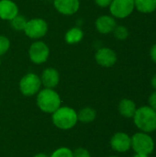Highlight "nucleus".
I'll return each instance as SVG.
<instances>
[{
  "label": "nucleus",
  "mask_w": 156,
  "mask_h": 157,
  "mask_svg": "<svg viewBox=\"0 0 156 157\" xmlns=\"http://www.w3.org/2000/svg\"><path fill=\"white\" fill-rule=\"evenodd\" d=\"M132 119L140 132L151 133L156 131V112L150 106L137 108Z\"/></svg>",
  "instance_id": "f257e3e1"
},
{
  "label": "nucleus",
  "mask_w": 156,
  "mask_h": 157,
  "mask_svg": "<svg viewBox=\"0 0 156 157\" xmlns=\"http://www.w3.org/2000/svg\"><path fill=\"white\" fill-rule=\"evenodd\" d=\"M37 106L44 113L52 114L62 106L60 95L53 88H43L37 94Z\"/></svg>",
  "instance_id": "f03ea898"
},
{
  "label": "nucleus",
  "mask_w": 156,
  "mask_h": 157,
  "mask_svg": "<svg viewBox=\"0 0 156 157\" xmlns=\"http://www.w3.org/2000/svg\"><path fill=\"white\" fill-rule=\"evenodd\" d=\"M51 121L55 127L63 131L73 129L78 122L77 112L70 107H60L51 114Z\"/></svg>",
  "instance_id": "7ed1b4c3"
},
{
  "label": "nucleus",
  "mask_w": 156,
  "mask_h": 157,
  "mask_svg": "<svg viewBox=\"0 0 156 157\" xmlns=\"http://www.w3.org/2000/svg\"><path fill=\"white\" fill-rule=\"evenodd\" d=\"M131 137V149L135 153L151 155L154 150V141L153 137L146 132H138Z\"/></svg>",
  "instance_id": "20e7f679"
},
{
  "label": "nucleus",
  "mask_w": 156,
  "mask_h": 157,
  "mask_svg": "<svg viewBox=\"0 0 156 157\" xmlns=\"http://www.w3.org/2000/svg\"><path fill=\"white\" fill-rule=\"evenodd\" d=\"M40 77L34 73H29L25 75L19 81V90L21 94L26 97L37 95L40 90Z\"/></svg>",
  "instance_id": "39448f33"
},
{
  "label": "nucleus",
  "mask_w": 156,
  "mask_h": 157,
  "mask_svg": "<svg viewBox=\"0 0 156 157\" xmlns=\"http://www.w3.org/2000/svg\"><path fill=\"white\" fill-rule=\"evenodd\" d=\"M24 32L30 39H40L48 32V24L42 18H32L27 21Z\"/></svg>",
  "instance_id": "423d86ee"
},
{
  "label": "nucleus",
  "mask_w": 156,
  "mask_h": 157,
  "mask_svg": "<svg viewBox=\"0 0 156 157\" xmlns=\"http://www.w3.org/2000/svg\"><path fill=\"white\" fill-rule=\"evenodd\" d=\"M50 55V49L48 45L41 41L37 40L33 42L29 49V57L35 64H41L45 63Z\"/></svg>",
  "instance_id": "0eeeda50"
},
{
  "label": "nucleus",
  "mask_w": 156,
  "mask_h": 157,
  "mask_svg": "<svg viewBox=\"0 0 156 157\" xmlns=\"http://www.w3.org/2000/svg\"><path fill=\"white\" fill-rule=\"evenodd\" d=\"M134 0H112L109 5V11L112 17L125 18L134 10Z\"/></svg>",
  "instance_id": "6e6552de"
},
{
  "label": "nucleus",
  "mask_w": 156,
  "mask_h": 157,
  "mask_svg": "<svg viewBox=\"0 0 156 157\" xmlns=\"http://www.w3.org/2000/svg\"><path fill=\"white\" fill-rule=\"evenodd\" d=\"M110 146L117 153H126L131 149V137L126 132H116L110 139Z\"/></svg>",
  "instance_id": "1a4fd4ad"
},
{
  "label": "nucleus",
  "mask_w": 156,
  "mask_h": 157,
  "mask_svg": "<svg viewBox=\"0 0 156 157\" xmlns=\"http://www.w3.org/2000/svg\"><path fill=\"white\" fill-rule=\"evenodd\" d=\"M96 62L102 67H111L117 62V54L110 48H100L97 51L95 54Z\"/></svg>",
  "instance_id": "9d476101"
},
{
  "label": "nucleus",
  "mask_w": 156,
  "mask_h": 157,
  "mask_svg": "<svg viewBox=\"0 0 156 157\" xmlns=\"http://www.w3.org/2000/svg\"><path fill=\"white\" fill-rule=\"evenodd\" d=\"M53 5L59 13L71 16L78 11L80 2L79 0H53Z\"/></svg>",
  "instance_id": "9b49d317"
},
{
  "label": "nucleus",
  "mask_w": 156,
  "mask_h": 157,
  "mask_svg": "<svg viewBox=\"0 0 156 157\" xmlns=\"http://www.w3.org/2000/svg\"><path fill=\"white\" fill-rule=\"evenodd\" d=\"M40 81L45 88H54L60 82V74L55 68H46L41 74Z\"/></svg>",
  "instance_id": "f8f14e48"
},
{
  "label": "nucleus",
  "mask_w": 156,
  "mask_h": 157,
  "mask_svg": "<svg viewBox=\"0 0 156 157\" xmlns=\"http://www.w3.org/2000/svg\"><path fill=\"white\" fill-rule=\"evenodd\" d=\"M18 15V7L12 0H0V18L3 20H12Z\"/></svg>",
  "instance_id": "ddd939ff"
},
{
  "label": "nucleus",
  "mask_w": 156,
  "mask_h": 157,
  "mask_svg": "<svg viewBox=\"0 0 156 157\" xmlns=\"http://www.w3.org/2000/svg\"><path fill=\"white\" fill-rule=\"evenodd\" d=\"M96 29L101 34H108L113 32L114 29L116 28V20L112 16H100L96 20Z\"/></svg>",
  "instance_id": "4468645a"
},
{
  "label": "nucleus",
  "mask_w": 156,
  "mask_h": 157,
  "mask_svg": "<svg viewBox=\"0 0 156 157\" xmlns=\"http://www.w3.org/2000/svg\"><path fill=\"white\" fill-rule=\"evenodd\" d=\"M137 109L136 104L133 100L129 98H123L119 103V112L120 114L127 119H131L134 116Z\"/></svg>",
  "instance_id": "2eb2a0df"
},
{
  "label": "nucleus",
  "mask_w": 156,
  "mask_h": 157,
  "mask_svg": "<svg viewBox=\"0 0 156 157\" xmlns=\"http://www.w3.org/2000/svg\"><path fill=\"white\" fill-rule=\"evenodd\" d=\"M97 118V111L90 107H85L77 112L78 121L82 123H91Z\"/></svg>",
  "instance_id": "dca6fc26"
},
{
  "label": "nucleus",
  "mask_w": 156,
  "mask_h": 157,
  "mask_svg": "<svg viewBox=\"0 0 156 157\" xmlns=\"http://www.w3.org/2000/svg\"><path fill=\"white\" fill-rule=\"evenodd\" d=\"M84 38V32L80 28H71L64 36V40L68 44H76L80 42Z\"/></svg>",
  "instance_id": "f3484780"
},
{
  "label": "nucleus",
  "mask_w": 156,
  "mask_h": 157,
  "mask_svg": "<svg viewBox=\"0 0 156 157\" xmlns=\"http://www.w3.org/2000/svg\"><path fill=\"white\" fill-rule=\"evenodd\" d=\"M135 8L143 14H149L156 9V0H134Z\"/></svg>",
  "instance_id": "a211bd4d"
},
{
  "label": "nucleus",
  "mask_w": 156,
  "mask_h": 157,
  "mask_svg": "<svg viewBox=\"0 0 156 157\" xmlns=\"http://www.w3.org/2000/svg\"><path fill=\"white\" fill-rule=\"evenodd\" d=\"M27 19L21 15L16 16L12 20H10V25L13 29L17 31H24V29L27 24Z\"/></svg>",
  "instance_id": "6ab92c4d"
},
{
  "label": "nucleus",
  "mask_w": 156,
  "mask_h": 157,
  "mask_svg": "<svg viewBox=\"0 0 156 157\" xmlns=\"http://www.w3.org/2000/svg\"><path fill=\"white\" fill-rule=\"evenodd\" d=\"M113 33L115 38L120 40H124L129 37V30L124 26H116L113 30Z\"/></svg>",
  "instance_id": "aec40b11"
},
{
  "label": "nucleus",
  "mask_w": 156,
  "mask_h": 157,
  "mask_svg": "<svg viewBox=\"0 0 156 157\" xmlns=\"http://www.w3.org/2000/svg\"><path fill=\"white\" fill-rule=\"evenodd\" d=\"M50 157H73V151L68 147H60L54 150Z\"/></svg>",
  "instance_id": "412c9836"
},
{
  "label": "nucleus",
  "mask_w": 156,
  "mask_h": 157,
  "mask_svg": "<svg viewBox=\"0 0 156 157\" xmlns=\"http://www.w3.org/2000/svg\"><path fill=\"white\" fill-rule=\"evenodd\" d=\"M10 47V40L4 35H0V56L4 55Z\"/></svg>",
  "instance_id": "4be33fe9"
},
{
  "label": "nucleus",
  "mask_w": 156,
  "mask_h": 157,
  "mask_svg": "<svg viewBox=\"0 0 156 157\" xmlns=\"http://www.w3.org/2000/svg\"><path fill=\"white\" fill-rule=\"evenodd\" d=\"M73 157H91V155L87 149L79 147L73 151Z\"/></svg>",
  "instance_id": "5701e85b"
},
{
  "label": "nucleus",
  "mask_w": 156,
  "mask_h": 157,
  "mask_svg": "<svg viewBox=\"0 0 156 157\" xmlns=\"http://www.w3.org/2000/svg\"><path fill=\"white\" fill-rule=\"evenodd\" d=\"M148 102H149V106L156 112V90L150 95Z\"/></svg>",
  "instance_id": "b1692460"
},
{
  "label": "nucleus",
  "mask_w": 156,
  "mask_h": 157,
  "mask_svg": "<svg viewBox=\"0 0 156 157\" xmlns=\"http://www.w3.org/2000/svg\"><path fill=\"white\" fill-rule=\"evenodd\" d=\"M112 2V0H95V3L100 6V7H107L109 6L110 3Z\"/></svg>",
  "instance_id": "393cba45"
},
{
  "label": "nucleus",
  "mask_w": 156,
  "mask_h": 157,
  "mask_svg": "<svg viewBox=\"0 0 156 157\" xmlns=\"http://www.w3.org/2000/svg\"><path fill=\"white\" fill-rule=\"evenodd\" d=\"M150 56H151L152 60L156 63V43L150 50Z\"/></svg>",
  "instance_id": "a878e982"
},
{
  "label": "nucleus",
  "mask_w": 156,
  "mask_h": 157,
  "mask_svg": "<svg viewBox=\"0 0 156 157\" xmlns=\"http://www.w3.org/2000/svg\"><path fill=\"white\" fill-rule=\"evenodd\" d=\"M151 84H152V86L154 88V90H156V74L153 76L152 81H151Z\"/></svg>",
  "instance_id": "bb28decb"
},
{
  "label": "nucleus",
  "mask_w": 156,
  "mask_h": 157,
  "mask_svg": "<svg viewBox=\"0 0 156 157\" xmlns=\"http://www.w3.org/2000/svg\"><path fill=\"white\" fill-rule=\"evenodd\" d=\"M132 157H149L148 155H144V154H139V153H135V155Z\"/></svg>",
  "instance_id": "cd10ccee"
},
{
  "label": "nucleus",
  "mask_w": 156,
  "mask_h": 157,
  "mask_svg": "<svg viewBox=\"0 0 156 157\" xmlns=\"http://www.w3.org/2000/svg\"><path fill=\"white\" fill-rule=\"evenodd\" d=\"M33 157H50L48 156L47 155H45V154H37V155H35Z\"/></svg>",
  "instance_id": "c85d7f7f"
},
{
  "label": "nucleus",
  "mask_w": 156,
  "mask_h": 157,
  "mask_svg": "<svg viewBox=\"0 0 156 157\" xmlns=\"http://www.w3.org/2000/svg\"><path fill=\"white\" fill-rule=\"evenodd\" d=\"M108 157H119V156H116V155H111V156H108Z\"/></svg>",
  "instance_id": "c756f323"
},
{
  "label": "nucleus",
  "mask_w": 156,
  "mask_h": 157,
  "mask_svg": "<svg viewBox=\"0 0 156 157\" xmlns=\"http://www.w3.org/2000/svg\"><path fill=\"white\" fill-rule=\"evenodd\" d=\"M0 65H1V59H0Z\"/></svg>",
  "instance_id": "7c9ffc66"
}]
</instances>
